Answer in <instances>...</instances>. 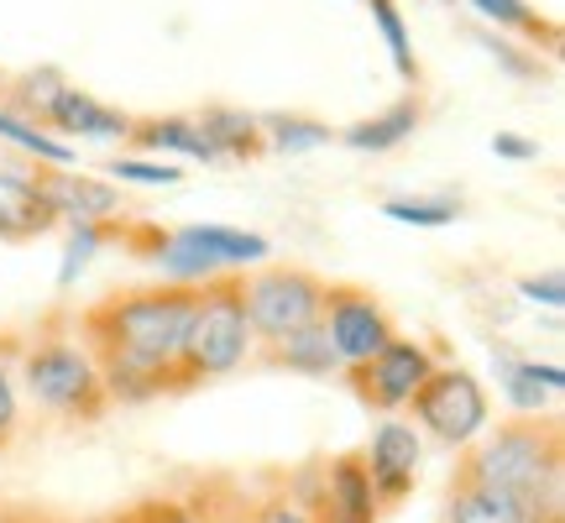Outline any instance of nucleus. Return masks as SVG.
<instances>
[{"label": "nucleus", "mask_w": 565, "mask_h": 523, "mask_svg": "<svg viewBox=\"0 0 565 523\" xmlns=\"http://www.w3.org/2000/svg\"><path fill=\"white\" fill-rule=\"evenodd\" d=\"M189 314H194V288L183 282H141L89 303L79 314V341L100 366L105 398L152 403L162 393H179L173 362Z\"/></svg>", "instance_id": "1"}, {"label": "nucleus", "mask_w": 565, "mask_h": 523, "mask_svg": "<svg viewBox=\"0 0 565 523\" xmlns=\"http://www.w3.org/2000/svg\"><path fill=\"white\" fill-rule=\"evenodd\" d=\"M471 477L508 492L529 523H565V435L550 414H513L461 450Z\"/></svg>", "instance_id": "2"}, {"label": "nucleus", "mask_w": 565, "mask_h": 523, "mask_svg": "<svg viewBox=\"0 0 565 523\" xmlns=\"http://www.w3.org/2000/svg\"><path fill=\"white\" fill-rule=\"evenodd\" d=\"M252 341L257 335H252L242 309V273H215L210 282H200L194 288V314H189V330H183V345H179V362H173L179 393L215 383V377H231L252 356Z\"/></svg>", "instance_id": "3"}, {"label": "nucleus", "mask_w": 565, "mask_h": 523, "mask_svg": "<svg viewBox=\"0 0 565 523\" xmlns=\"http://www.w3.org/2000/svg\"><path fill=\"white\" fill-rule=\"evenodd\" d=\"M21 387L42 414L68 424H100L105 408H110L95 356L84 351V341H68V335H42V341L26 345Z\"/></svg>", "instance_id": "4"}, {"label": "nucleus", "mask_w": 565, "mask_h": 523, "mask_svg": "<svg viewBox=\"0 0 565 523\" xmlns=\"http://www.w3.org/2000/svg\"><path fill=\"white\" fill-rule=\"evenodd\" d=\"M242 309L257 341H282L294 330L320 324L324 314V278L309 267H288V262H263L242 273Z\"/></svg>", "instance_id": "5"}, {"label": "nucleus", "mask_w": 565, "mask_h": 523, "mask_svg": "<svg viewBox=\"0 0 565 523\" xmlns=\"http://www.w3.org/2000/svg\"><path fill=\"white\" fill-rule=\"evenodd\" d=\"M408 414H414V419H419L440 445L466 450V445L487 429V419H492V403H487V387L477 383V372L440 362L419 387H414Z\"/></svg>", "instance_id": "6"}, {"label": "nucleus", "mask_w": 565, "mask_h": 523, "mask_svg": "<svg viewBox=\"0 0 565 523\" xmlns=\"http://www.w3.org/2000/svg\"><path fill=\"white\" fill-rule=\"evenodd\" d=\"M435 366H440L435 345L414 341V335H393L377 356H366V362H356V366H341V372L362 408H372V414H404L408 398H414V387H419Z\"/></svg>", "instance_id": "7"}, {"label": "nucleus", "mask_w": 565, "mask_h": 523, "mask_svg": "<svg viewBox=\"0 0 565 523\" xmlns=\"http://www.w3.org/2000/svg\"><path fill=\"white\" fill-rule=\"evenodd\" d=\"M320 330L335 362L341 366H356L366 356H377L398 330H393V314L383 309V299L362 288V282H324V314H320Z\"/></svg>", "instance_id": "8"}, {"label": "nucleus", "mask_w": 565, "mask_h": 523, "mask_svg": "<svg viewBox=\"0 0 565 523\" xmlns=\"http://www.w3.org/2000/svg\"><path fill=\"white\" fill-rule=\"evenodd\" d=\"M362 450H366V471H372V492H377L383 513L408 503V492L419 482V461H424L419 429L408 419H398V414H387V419L377 424L372 445H362Z\"/></svg>", "instance_id": "9"}, {"label": "nucleus", "mask_w": 565, "mask_h": 523, "mask_svg": "<svg viewBox=\"0 0 565 523\" xmlns=\"http://www.w3.org/2000/svg\"><path fill=\"white\" fill-rule=\"evenodd\" d=\"M32 179H38L42 200L53 204V215L63 225H105L121 215V189L105 179H89L79 168H47L42 162Z\"/></svg>", "instance_id": "10"}, {"label": "nucleus", "mask_w": 565, "mask_h": 523, "mask_svg": "<svg viewBox=\"0 0 565 523\" xmlns=\"http://www.w3.org/2000/svg\"><path fill=\"white\" fill-rule=\"evenodd\" d=\"M131 121L126 110H110L95 95H84L74 84H63L58 95L42 110V131H58V137H84V141H126L131 137Z\"/></svg>", "instance_id": "11"}, {"label": "nucleus", "mask_w": 565, "mask_h": 523, "mask_svg": "<svg viewBox=\"0 0 565 523\" xmlns=\"http://www.w3.org/2000/svg\"><path fill=\"white\" fill-rule=\"evenodd\" d=\"M47 231H58V215L53 204L42 200V189L32 173L21 168H0V242H38Z\"/></svg>", "instance_id": "12"}, {"label": "nucleus", "mask_w": 565, "mask_h": 523, "mask_svg": "<svg viewBox=\"0 0 565 523\" xmlns=\"http://www.w3.org/2000/svg\"><path fill=\"white\" fill-rule=\"evenodd\" d=\"M445 523H529V519L508 492L487 487L482 477H471L466 466H456L450 487H445Z\"/></svg>", "instance_id": "13"}, {"label": "nucleus", "mask_w": 565, "mask_h": 523, "mask_svg": "<svg viewBox=\"0 0 565 523\" xmlns=\"http://www.w3.org/2000/svg\"><path fill=\"white\" fill-rule=\"evenodd\" d=\"M173 492L194 508V519L200 523H252V482L231 477V471L189 477V482L173 487Z\"/></svg>", "instance_id": "14"}, {"label": "nucleus", "mask_w": 565, "mask_h": 523, "mask_svg": "<svg viewBox=\"0 0 565 523\" xmlns=\"http://www.w3.org/2000/svg\"><path fill=\"white\" fill-rule=\"evenodd\" d=\"M419 121H424V105L414 100V95H404L398 105H387L383 116H366V121L345 126L335 137H341L351 152H393V147H404V141L419 131Z\"/></svg>", "instance_id": "15"}, {"label": "nucleus", "mask_w": 565, "mask_h": 523, "mask_svg": "<svg viewBox=\"0 0 565 523\" xmlns=\"http://www.w3.org/2000/svg\"><path fill=\"white\" fill-rule=\"evenodd\" d=\"M200 131L210 137V147H215V158L221 162H257L267 152L263 116H246V110H225V105H215V110H204L200 116Z\"/></svg>", "instance_id": "16"}, {"label": "nucleus", "mask_w": 565, "mask_h": 523, "mask_svg": "<svg viewBox=\"0 0 565 523\" xmlns=\"http://www.w3.org/2000/svg\"><path fill=\"white\" fill-rule=\"evenodd\" d=\"M141 152H173V158H194V162H221L210 137L200 131V121H183V116H147V121H131V137Z\"/></svg>", "instance_id": "17"}, {"label": "nucleus", "mask_w": 565, "mask_h": 523, "mask_svg": "<svg viewBox=\"0 0 565 523\" xmlns=\"http://www.w3.org/2000/svg\"><path fill=\"white\" fill-rule=\"evenodd\" d=\"M498 372H503V393L513 403V414H545L565 387V366L555 362H508L503 356Z\"/></svg>", "instance_id": "18"}, {"label": "nucleus", "mask_w": 565, "mask_h": 523, "mask_svg": "<svg viewBox=\"0 0 565 523\" xmlns=\"http://www.w3.org/2000/svg\"><path fill=\"white\" fill-rule=\"evenodd\" d=\"M257 362L278 366V372H299V377H330V372H341V362H335V351H330L320 324L294 330V335H282V341H267V351Z\"/></svg>", "instance_id": "19"}, {"label": "nucleus", "mask_w": 565, "mask_h": 523, "mask_svg": "<svg viewBox=\"0 0 565 523\" xmlns=\"http://www.w3.org/2000/svg\"><path fill=\"white\" fill-rule=\"evenodd\" d=\"M0 141H11V147H21L26 158L47 162V168H74V147H68V141H58L53 131H42L38 121H26V116H17L11 105H0Z\"/></svg>", "instance_id": "20"}, {"label": "nucleus", "mask_w": 565, "mask_h": 523, "mask_svg": "<svg viewBox=\"0 0 565 523\" xmlns=\"http://www.w3.org/2000/svg\"><path fill=\"white\" fill-rule=\"evenodd\" d=\"M263 141H267V152H288V158H299V152L330 147L335 131H330L324 121H309V116H263Z\"/></svg>", "instance_id": "21"}, {"label": "nucleus", "mask_w": 565, "mask_h": 523, "mask_svg": "<svg viewBox=\"0 0 565 523\" xmlns=\"http://www.w3.org/2000/svg\"><path fill=\"white\" fill-rule=\"evenodd\" d=\"M252 523H315V513L288 487V471H278L267 482H252Z\"/></svg>", "instance_id": "22"}, {"label": "nucleus", "mask_w": 565, "mask_h": 523, "mask_svg": "<svg viewBox=\"0 0 565 523\" xmlns=\"http://www.w3.org/2000/svg\"><path fill=\"white\" fill-rule=\"evenodd\" d=\"M383 215L398 225H419V231H440V225L461 221V200L456 194H419V200H383Z\"/></svg>", "instance_id": "23"}, {"label": "nucleus", "mask_w": 565, "mask_h": 523, "mask_svg": "<svg viewBox=\"0 0 565 523\" xmlns=\"http://www.w3.org/2000/svg\"><path fill=\"white\" fill-rule=\"evenodd\" d=\"M372 6V21H377V32H383L387 53H393V68H398V79L419 84V58H414V42H408V26H404V11H398V0H366Z\"/></svg>", "instance_id": "24"}, {"label": "nucleus", "mask_w": 565, "mask_h": 523, "mask_svg": "<svg viewBox=\"0 0 565 523\" xmlns=\"http://www.w3.org/2000/svg\"><path fill=\"white\" fill-rule=\"evenodd\" d=\"M466 6H471L477 17H487L492 26H508V32H524V38H534V42L545 38L550 47L561 42V32H555L550 21H540L534 11H529V0H466Z\"/></svg>", "instance_id": "25"}, {"label": "nucleus", "mask_w": 565, "mask_h": 523, "mask_svg": "<svg viewBox=\"0 0 565 523\" xmlns=\"http://www.w3.org/2000/svg\"><path fill=\"white\" fill-rule=\"evenodd\" d=\"M105 242H110V221L105 225H68V252H63V273H58L63 288L79 278L84 267H89V257H95Z\"/></svg>", "instance_id": "26"}, {"label": "nucleus", "mask_w": 565, "mask_h": 523, "mask_svg": "<svg viewBox=\"0 0 565 523\" xmlns=\"http://www.w3.org/2000/svg\"><path fill=\"white\" fill-rule=\"evenodd\" d=\"M110 179L147 183V189H173V183H183V168L162 158H116L110 162Z\"/></svg>", "instance_id": "27"}, {"label": "nucleus", "mask_w": 565, "mask_h": 523, "mask_svg": "<svg viewBox=\"0 0 565 523\" xmlns=\"http://www.w3.org/2000/svg\"><path fill=\"white\" fill-rule=\"evenodd\" d=\"M131 508H137L141 523H200L194 519V508L183 503L173 487H168V492H147V498H137Z\"/></svg>", "instance_id": "28"}, {"label": "nucleus", "mask_w": 565, "mask_h": 523, "mask_svg": "<svg viewBox=\"0 0 565 523\" xmlns=\"http://www.w3.org/2000/svg\"><path fill=\"white\" fill-rule=\"evenodd\" d=\"M519 293H524L529 303H540V309H561L565 303V278L550 267V273H529V278H519Z\"/></svg>", "instance_id": "29"}, {"label": "nucleus", "mask_w": 565, "mask_h": 523, "mask_svg": "<svg viewBox=\"0 0 565 523\" xmlns=\"http://www.w3.org/2000/svg\"><path fill=\"white\" fill-rule=\"evenodd\" d=\"M17 424H21V398H17V377L11 366L0 362V450L17 440Z\"/></svg>", "instance_id": "30"}, {"label": "nucleus", "mask_w": 565, "mask_h": 523, "mask_svg": "<svg viewBox=\"0 0 565 523\" xmlns=\"http://www.w3.org/2000/svg\"><path fill=\"white\" fill-rule=\"evenodd\" d=\"M492 152L508 162H534L540 158V141H524L519 131H498V137H492Z\"/></svg>", "instance_id": "31"}, {"label": "nucleus", "mask_w": 565, "mask_h": 523, "mask_svg": "<svg viewBox=\"0 0 565 523\" xmlns=\"http://www.w3.org/2000/svg\"><path fill=\"white\" fill-rule=\"evenodd\" d=\"M482 42L492 47V58L503 63V68H513V74H524V79H534V74H540V63L519 58V47H508V42H498V38H482Z\"/></svg>", "instance_id": "32"}, {"label": "nucleus", "mask_w": 565, "mask_h": 523, "mask_svg": "<svg viewBox=\"0 0 565 523\" xmlns=\"http://www.w3.org/2000/svg\"><path fill=\"white\" fill-rule=\"evenodd\" d=\"M0 523H47L42 513H32V508H6L0 503Z\"/></svg>", "instance_id": "33"}, {"label": "nucleus", "mask_w": 565, "mask_h": 523, "mask_svg": "<svg viewBox=\"0 0 565 523\" xmlns=\"http://www.w3.org/2000/svg\"><path fill=\"white\" fill-rule=\"evenodd\" d=\"M95 523H141V519H137V508H116V513H105Z\"/></svg>", "instance_id": "34"}, {"label": "nucleus", "mask_w": 565, "mask_h": 523, "mask_svg": "<svg viewBox=\"0 0 565 523\" xmlns=\"http://www.w3.org/2000/svg\"><path fill=\"white\" fill-rule=\"evenodd\" d=\"M445 6H456V0H445Z\"/></svg>", "instance_id": "35"}, {"label": "nucleus", "mask_w": 565, "mask_h": 523, "mask_svg": "<svg viewBox=\"0 0 565 523\" xmlns=\"http://www.w3.org/2000/svg\"><path fill=\"white\" fill-rule=\"evenodd\" d=\"M0 89H6V79H0Z\"/></svg>", "instance_id": "36"}, {"label": "nucleus", "mask_w": 565, "mask_h": 523, "mask_svg": "<svg viewBox=\"0 0 565 523\" xmlns=\"http://www.w3.org/2000/svg\"><path fill=\"white\" fill-rule=\"evenodd\" d=\"M47 523H53V519H47Z\"/></svg>", "instance_id": "37"}]
</instances>
